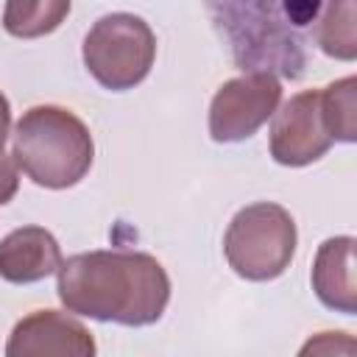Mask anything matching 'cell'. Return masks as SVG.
<instances>
[{
	"label": "cell",
	"instance_id": "cell-5",
	"mask_svg": "<svg viewBox=\"0 0 357 357\" xmlns=\"http://www.w3.org/2000/svg\"><path fill=\"white\" fill-rule=\"evenodd\" d=\"M153 56L156 36L137 14H103L84 36V64L89 75L112 92L137 86L151 73Z\"/></svg>",
	"mask_w": 357,
	"mask_h": 357
},
{
	"label": "cell",
	"instance_id": "cell-8",
	"mask_svg": "<svg viewBox=\"0 0 357 357\" xmlns=\"http://www.w3.org/2000/svg\"><path fill=\"white\" fill-rule=\"evenodd\" d=\"M6 357H95V337L67 312L36 310L11 329Z\"/></svg>",
	"mask_w": 357,
	"mask_h": 357
},
{
	"label": "cell",
	"instance_id": "cell-6",
	"mask_svg": "<svg viewBox=\"0 0 357 357\" xmlns=\"http://www.w3.org/2000/svg\"><path fill=\"white\" fill-rule=\"evenodd\" d=\"M282 84L273 75H240L226 81L209 106V134L215 142H243L276 112Z\"/></svg>",
	"mask_w": 357,
	"mask_h": 357
},
{
	"label": "cell",
	"instance_id": "cell-9",
	"mask_svg": "<svg viewBox=\"0 0 357 357\" xmlns=\"http://www.w3.org/2000/svg\"><path fill=\"white\" fill-rule=\"evenodd\" d=\"M61 268V248L42 226L14 229L0 240V279L11 284H33Z\"/></svg>",
	"mask_w": 357,
	"mask_h": 357
},
{
	"label": "cell",
	"instance_id": "cell-2",
	"mask_svg": "<svg viewBox=\"0 0 357 357\" xmlns=\"http://www.w3.org/2000/svg\"><path fill=\"white\" fill-rule=\"evenodd\" d=\"M321 8L324 3H206L234 64L245 75H282L290 81H298L307 70V31L318 22Z\"/></svg>",
	"mask_w": 357,
	"mask_h": 357
},
{
	"label": "cell",
	"instance_id": "cell-13",
	"mask_svg": "<svg viewBox=\"0 0 357 357\" xmlns=\"http://www.w3.org/2000/svg\"><path fill=\"white\" fill-rule=\"evenodd\" d=\"M321 109L335 142L357 139V78H340L321 92Z\"/></svg>",
	"mask_w": 357,
	"mask_h": 357
},
{
	"label": "cell",
	"instance_id": "cell-15",
	"mask_svg": "<svg viewBox=\"0 0 357 357\" xmlns=\"http://www.w3.org/2000/svg\"><path fill=\"white\" fill-rule=\"evenodd\" d=\"M17 187H20V178H17V162L11 156H0V206L8 204L14 195H17Z\"/></svg>",
	"mask_w": 357,
	"mask_h": 357
},
{
	"label": "cell",
	"instance_id": "cell-7",
	"mask_svg": "<svg viewBox=\"0 0 357 357\" xmlns=\"http://www.w3.org/2000/svg\"><path fill=\"white\" fill-rule=\"evenodd\" d=\"M332 134L324 120L321 92L307 89L293 95L271 126V156L284 167H301L321 159L332 148Z\"/></svg>",
	"mask_w": 357,
	"mask_h": 357
},
{
	"label": "cell",
	"instance_id": "cell-11",
	"mask_svg": "<svg viewBox=\"0 0 357 357\" xmlns=\"http://www.w3.org/2000/svg\"><path fill=\"white\" fill-rule=\"evenodd\" d=\"M315 42L326 56L351 61L357 56V3H326L315 22Z\"/></svg>",
	"mask_w": 357,
	"mask_h": 357
},
{
	"label": "cell",
	"instance_id": "cell-14",
	"mask_svg": "<svg viewBox=\"0 0 357 357\" xmlns=\"http://www.w3.org/2000/svg\"><path fill=\"white\" fill-rule=\"evenodd\" d=\"M298 357H357V340L349 332H318L301 346Z\"/></svg>",
	"mask_w": 357,
	"mask_h": 357
},
{
	"label": "cell",
	"instance_id": "cell-10",
	"mask_svg": "<svg viewBox=\"0 0 357 357\" xmlns=\"http://www.w3.org/2000/svg\"><path fill=\"white\" fill-rule=\"evenodd\" d=\"M312 290L335 312L354 315L357 279H354V237H329L321 243L312 262Z\"/></svg>",
	"mask_w": 357,
	"mask_h": 357
},
{
	"label": "cell",
	"instance_id": "cell-12",
	"mask_svg": "<svg viewBox=\"0 0 357 357\" xmlns=\"http://www.w3.org/2000/svg\"><path fill=\"white\" fill-rule=\"evenodd\" d=\"M70 14V0H14L3 8V25L11 36L33 39L50 33Z\"/></svg>",
	"mask_w": 357,
	"mask_h": 357
},
{
	"label": "cell",
	"instance_id": "cell-1",
	"mask_svg": "<svg viewBox=\"0 0 357 357\" xmlns=\"http://www.w3.org/2000/svg\"><path fill=\"white\" fill-rule=\"evenodd\" d=\"M59 298L70 312L103 324L151 326L170 301V279L151 254L86 251L61 262Z\"/></svg>",
	"mask_w": 357,
	"mask_h": 357
},
{
	"label": "cell",
	"instance_id": "cell-16",
	"mask_svg": "<svg viewBox=\"0 0 357 357\" xmlns=\"http://www.w3.org/2000/svg\"><path fill=\"white\" fill-rule=\"evenodd\" d=\"M8 126H11V109H8V100H6V95L0 92V156H3V145H6V137H8Z\"/></svg>",
	"mask_w": 357,
	"mask_h": 357
},
{
	"label": "cell",
	"instance_id": "cell-4",
	"mask_svg": "<svg viewBox=\"0 0 357 357\" xmlns=\"http://www.w3.org/2000/svg\"><path fill=\"white\" fill-rule=\"evenodd\" d=\"M223 254L237 276L271 282L287 271L296 254V220L279 204L243 206L226 229Z\"/></svg>",
	"mask_w": 357,
	"mask_h": 357
},
{
	"label": "cell",
	"instance_id": "cell-3",
	"mask_svg": "<svg viewBox=\"0 0 357 357\" xmlns=\"http://www.w3.org/2000/svg\"><path fill=\"white\" fill-rule=\"evenodd\" d=\"M92 156L89 128L61 106H33L14 128L11 159L39 187L67 190L78 184L89 173Z\"/></svg>",
	"mask_w": 357,
	"mask_h": 357
}]
</instances>
